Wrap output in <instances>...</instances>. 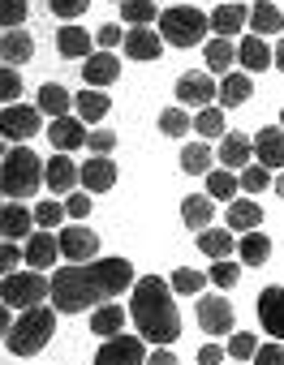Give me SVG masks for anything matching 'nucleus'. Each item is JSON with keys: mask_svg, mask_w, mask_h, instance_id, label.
Masks as SVG:
<instances>
[{"mask_svg": "<svg viewBox=\"0 0 284 365\" xmlns=\"http://www.w3.org/2000/svg\"><path fill=\"white\" fill-rule=\"evenodd\" d=\"M133 262L129 258H95V262H69L52 271V305L61 314H86L108 301H116L125 288H133Z\"/></svg>", "mask_w": 284, "mask_h": 365, "instance_id": "1", "label": "nucleus"}, {"mask_svg": "<svg viewBox=\"0 0 284 365\" xmlns=\"http://www.w3.org/2000/svg\"><path fill=\"white\" fill-rule=\"evenodd\" d=\"M129 292H133L129 297V318H133L138 335L156 348H168L181 335V314H177V301H173V284L160 279V275H142Z\"/></svg>", "mask_w": 284, "mask_h": 365, "instance_id": "2", "label": "nucleus"}, {"mask_svg": "<svg viewBox=\"0 0 284 365\" xmlns=\"http://www.w3.org/2000/svg\"><path fill=\"white\" fill-rule=\"evenodd\" d=\"M44 172H48V163L31 146H9L5 163H0V190H5L9 202H26V198H35L48 185Z\"/></svg>", "mask_w": 284, "mask_h": 365, "instance_id": "3", "label": "nucleus"}, {"mask_svg": "<svg viewBox=\"0 0 284 365\" xmlns=\"http://www.w3.org/2000/svg\"><path fill=\"white\" fill-rule=\"evenodd\" d=\"M56 305H35V309H22L18 314V322L5 331V348L14 352V356H35V352H44L48 348V339H52V331H56Z\"/></svg>", "mask_w": 284, "mask_h": 365, "instance_id": "4", "label": "nucleus"}, {"mask_svg": "<svg viewBox=\"0 0 284 365\" xmlns=\"http://www.w3.org/2000/svg\"><path fill=\"white\" fill-rule=\"evenodd\" d=\"M207 31H211V18L198 14L194 5H173V9L160 14V35L173 48H194V43L207 39Z\"/></svg>", "mask_w": 284, "mask_h": 365, "instance_id": "5", "label": "nucleus"}, {"mask_svg": "<svg viewBox=\"0 0 284 365\" xmlns=\"http://www.w3.org/2000/svg\"><path fill=\"white\" fill-rule=\"evenodd\" d=\"M52 297V279L44 271H14L0 279V301L5 309H35Z\"/></svg>", "mask_w": 284, "mask_h": 365, "instance_id": "6", "label": "nucleus"}, {"mask_svg": "<svg viewBox=\"0 0 284 365\" xmlns=\"http://www.w3.org/2000/svg\"><path fill=\"white\" fill-rule=\"evenodd\" d=\"M147 339L142 335H112V339H103V348L95 352V365H147Z\"/></svg>", "mask_w": 284, "mask_h": 365, "instance_id": "7", "label": "nucleus"}, {"mask_svg": "<svg viewBox=\"0 0 284 365\" xmlns=\"http://www.w3.org/2000/svg\"><path fill=\"white\" fill-rule=\"evenodd\" d=\"M44 125V112L31 108V103H5V112H0V133H5V142H26L35 138Z\"/></svg>", "mask_w": 284, "mask_h": 365, "instance_id": "8", "label": "nucleus"}, {"mask_svg": "<svg viewBox=\"0 0 284 365\" xmlns=\"http://www.w3.org/2000/svg\"><path fill=\"white\" fill-rule=\"evenodd\" d=\"M198 327H203L207 335H233L237 314H233L228 297H220V292H203V297H198Z\"/></svg>", "mask_w": 284, "mask_h": 365, "instance_id": "9", "label": "nucleus"}, {"mask_svg": "<svg viewBox=\"0 0 284 365\" xmlns=\"http://www.w3.org/2000/svg\"><path fill=\"white\" fill-rule=\"evenodd\" d=\"M220 99V82L211 73H181L177 78V103L181 108H211Z\"/></svg>", "mask_w": 284, "mask_h": 365, "instance_id": "10", "label": "nucleus"}, {"mask_svg": "<svg viewBox=\"0 0 284 365\" xmlns=\"http://www.w3.org/2000/svg\"><path fill=\"white\" fill-rule=\"evenodd\" d=\"M56 237H61V258H69V262H95L99 237H95L86 224H65Z\"/></svg>", "mask_w": 284, "mask_h": 365, "instance_id": "11", "label": "nucleus"}, {"mask_svg": "<svg viewBox=\"0 0 284 365\" xmlns=\"http://www.w3.org/2000/svg\"><path fill=\"white\" fill-rule=\"evenodd\" d=\"M254 309H258V327H263L271 339L284 344V288H280V284L263 288L258 301H254Z\"/></svg>", "mask_w": 284, "mask_h": 365, "instance_id": "12", "label": "nucleus"}, {"mask_svg": "<svg viewBox=\"0 0 284 365\" xmlns=\"http://www.w3.org/2000/svg\"><path fill=\"white\" fill-rule=\"evenodd\" d=\"M44 180H48V190H52V198H69L78 185H82V168L69 159V155H52L48 159V172H44Z\"/></svg>", "mask_w": 284, "mask_h": 365, "instance_id": "13", "label": "nucleus"}, {"mask_svg": "<svg viewBox=\"0 0 284 365\" xmlns=\"http://www.w3.org/2000/svg\"><path fill=\"white\" fill-rule=\"evenodd\" d=\"M121 48H125L129 61H160L164 56V35H156L151 26H129Z\"/></svg>", "mask_w": 284, "mask_h": 365, "instance_id": "14", "label": "nucleus"}, {"mask_svg": "<svg viewBox=\"0 0 284 365\" xmlns=\"http://www.w3.org/2000/svg\"><path fill=\"white\" fill-rule=\"evenodd\" d=\"M215 159H220V168H233V172L250 168V163H254V138H245V133L228 129V133L220 138V150H215Z\"/></svg>", "mask_w": 284, "mask_h": 365, "instance_id": "15", "label": "nucleus"}, {"mask_svg": "<svg viewBox=\"0 0 284 365\" xmlns=\"http://www.w3.org/2000/svg\"><path fill=\"white\" fill-rule=\"evenodd\" d=\"M22 250H26V267L31 271H52V262L61 258V237L48 232V228H35V237Z\"/></svg>", "mask_w": 284, "mask_h": 365, "instance_id": "16", "label": "nucleus"}, {"mask_svg": "<svg viewBox=\"0 0 284 365\" xmlns=\"http://www.w3.org/2000/svg\"><path fill=\"white\" fill-rule=\"evenodd\" d=\"M35 211L22 207V202H5V211H0V232H5V241H31L35 237Z\"/></svg>", "mask_w": 284, "mask_h": 365, "instance_id": "17", "label": "nucleus"}, {"mask_svg": "<svg viewBox=\"0 0 284 365\" xmlns=\"http://www.w3.org/2000/svg\"><path fill=\"white\" fill-rule=\"evenodd\" d=\"M48 138H52V146L61 150V155H69V150H78V146H86V120L82 116H56L52 120V129H48Z\"/></svg>", "mask_w": 284, "mask_h": 365, "instance_id": "18", "label": "nucleus"}, {"mask_svg": "<svg viewBox=\"0 0 284 365\" xmlns=\"http://www.w3.org/2000/svg\"><path fill=\"white\" fill-rule=\"evenodd\" d=\"M112 185H116V163L108 155H91L82 163V190L86 194H108Z\"/></svg>", "mask_w": 284, "mask_h": 365, "instance_id": "19", "label": "nucleus"}, {"mask_svg": "<svg viewBox=\"0 0 284 365\" xmlns=\"http://www.w3.org/2000/svg\"><path fill=\"white\" fill-rule=\"evenodd\" d=\"M116 78H121L116 52H95V56H86V65H82V82H86V86L103 91V86H112Z\"/></svg>", "mask_w": 284, "mask_h": 365, "instance_id": "20", "label": "nucleus"}, {"mask_svg": "<svg viewBox=\"0 0 284 365\" xmlns=\"http://www.w3.org/2000/svg\"><path fill=\"white\" fill-rule=\"evenodd\" d=\"M237 61H241V69H245V73H263V69H271V65H275V48H267V39H263V35H250V39H241V43H237Z\"/></svg>", "mask_w": 284, "mask_h": 365, "instance_id": "21", "label": "nucleus"}, {"mask_svg": "<svg viewBox=\"0 0 284 365\" xmlns=\"http://www.w3.org/2000/svg\"><path fill=\"white\" fill-rule=\"evenodd\" d=\"M91 43H95V39H91L82 26H73V22H65V26L56 31V52H61L65 61H86V56H95Z\"/></svg>", "mask_w": 284, "mask_h": 365, "instance_id": "22", "label": "nucleus"}, {"mask_svg": "<svg viewBox=\"0 0 284 365\" xmlns=\"http://www.w3.org/2000/svg\"><path fill=\"white\" fill-rule=\"evenodd\" d=\"M258 224H263V207H258L254 198H233V202H228L224 228H233V232H254Z\"/></svg>", "mask_w": 284, "mask_h": 365, "instance_id": "23", "label": "nucleus"}, {"mask_svg": "<svg viewBox=\"0 0 284 365\" xmlns=\"http://www.w3.org/2000/svg\"><path fill=\"white\" fill-rule=\"evenodd\" d=\"M254 155H258L263 168H284V129H280V125L258 129V138H254Z\"/></svg>", "mask_w": 284, "mask_h": 365, "instance_id": "24", "label": "nucleus"}, {"mask_svg": "<svg viewBox=\"0 0 284 365\" xmlns=\"http://www.w3.org/2000/svg\"><path fill=\"white\" fill-rule=\"evenodd\" d=\"M181 220H186V228H194V232L211 228V220H215V198H211V194H190V198L181 202Z\"/></svg>", "mask_w": 284, "mask_h": 365, "instance_id": "25", "label": "nucleus"}, {"mask_svg": "<svg viewBox=\"0 0 284 365\" xmlns=\"http://www.w3.org/2000/svg\"><path fill=\"white\" fill-rule=\"evenodd\" d=\"M241 26H250V9H245V5H220V9L211 14V31H215L220 39L241 35Z\"/></svg>", "mask_w": 284, "mask_h": 365, "instance_id": "26", "label": "nucleus"}, {"mask_svg": "<svg viewBox=\"0 0 284 365\" xmlns=\"http://www.w3.org/2000/svg\"><path fill=\"white\" fill-rule=\"evenodd\" d=\"M250 95H254V82H250V73L241 69V73H224V82H220V99H215V103L228 112V108H241Z\"/></svg>", "mask_w": 284, "mask_h": 365, "instance_id": "27", "label": "nucleus"}, {"mask_svg": "<svg viewBox=\"0 0 284 365\" xmlns=\"http://www.w3.org/2000/svg\"><path fill=\"white\" fill-rule=\"evenodd\" d=\"M198 250H203L211 262H220V258H233V254H237L233 228H203V232H198Z\"/></svg>", "mask_w": 284, "mask_h": 365, "instance_id": "28", "label": "nucleus"}, {"mask_svg": "<svg viewBox=\"0 0 284 365\" xmlns=\"http://www.w3.org/2000/svg\"><path fill=\"white\" fill-rule=\"evenodd\" d=\"M0 56H5V65H26L31 56H35V39L18 26V31H5V39H0Z\"/></svg>", "mask_w": 284, "mask_h": 365, "instance_id": "29", "label": "nucleus"}, {"mask_svg": "<svg viewBox=\"0 0 284 365\" xmlns=\"http://www.w3.org/2000/svg\"><path fill=\"white\" fill-rule=\"evenodd\" d=\"M108 108H112V99H108L103 91H95V86H86V91H78V95H73V112H78L86 125L103 120V116H108Z\"/></svg>", "mask_w": 284, "mask_h": 365, "instance_id": "30", "label": "nucleus"}, {"mask_svg": "<svg viewBox=\"0 0 284 365\" xmlns=\"http://www.w3.org/2000/svg\"><path fill=\"white\" fill-rule=\"evenodd\" d=\"M207 194H211L215 202H233V198L241 194V176H237L233 168H211V172H207Z\"/></svg>", "mask_w": 284, "mask_h": 365, "instance_id": "31", "label": "nucleus"}, {"mask_svg": "<svg viewBox=\"0 0 284 365\" xmlns=\"http://www.w3.org/2000/svg\"><path fill=\"white\" fill-rule=\"evenodd\" d=\"M35 108H39L44 116H52V120H56V116H69L73 95H69L65 86H56V82H44V86H39V103H35Z\"/></svg>", "mask_w": 284, "mask_h": 365, "instance_id": "32", "label": "nucleus"}, {"mask_svg": "<svg viewBox=\"0 0 284 365\" xmlns=\"http://www.w3.org/2000/svg\"><path fill=\"white\" fill-rule=\"evenodd\" d=\"M211 168H215V150H211L207 142H186V146H181V172L207 176Z\"/></svg>", "mask_w": 284, "mask_h": 365, "instance_id": "33", "label": "nucleus"}, {"mask_svg": "<svg viewBox=\"0 0 284 365\" xmlns=\"http://www.w3.org/2000/svg\"><path fill=\"white\" fill-rule=\"evenodd\" d=\"M125 318H129V309H121L116 301H108V305H99V309L91 314V331L103 335V339H112V335H121Z\"/></svg>", "mask_w": 284, "mask_h": 365, "instance_id": "34", "label": "nucleus"}, {"mask_svg": "<svg viewBox=\"0 0 284 365\" xmlns=\"http://www.w3.org/2000/svg\"><path fill=\"white\" fill-rule=\"evenodd\" d=\"M250 31L254 35H284V14L271 5V0H258L250 9Z\"/></svg>", "mask_w": 284, "mask_h": 365, "instance_id": "35", "label": "nucleus"}, {"mask_svg": "<svg viewBox=\"0 0 284 365\" xmlns=\"http://www.w3.org/2000/svg\"><path fill=\"white\" fill-rule=\"evenodd\" d=\"M203 56H207V73H228V69H233V61H237V43L215 35V39H207Z\"/></svg>", "mask_w": 284, "mask_h": 365, "instance_id": "36", "label": "nucleus"}, {"mask_svg": "<svg viewBox=\"0 0 284 365\" xmlns=\"http://www.w3.org/2000/svg\"><path fill=\"white\" fill-rule=\"evenodd\" d=\"M237 254H241V262H245V267H263V262L271 258V237H263L258 228H254V232H241Z\"/></svg>", "mask_w": 284, "mask_h": 365, "instance_id": "37", "label": "nucleus"}, {"mask_svg": "<svg viewBox=\"0 0 284 365\" xmlns=\"http://www.w3.org/2000/svg\"><path fill=\"white\" fill-rule=\"evenodd\" d=\"M168 284H173V292H181V297H198V292L211 284V275H203V271H194V267H181V271L168 275Z\"/></svg>", "mask_w": 284, "mask_h": 365, "instance_id": "38", "label": "nucleus"}, {"mask_svg": "<svg viewBox=\"0 0 284 365\" xmlns=\"http://www.w3.org/2000/svg\"><path fill=\"white\" fill-rule=\"evenodd\" d=\"M121 18L129 26H151L160 14H156V0H121Z\"/></svg>", "mask_w": 284, "mask_h": 365, "instance_id": "39", "label": "nucleus"}, {"mask_svg": "<svg viewBox=\"0 0 284 365\" xmlns=\"http://www.w3.org/2000/svg\"><path fill=\"white\" fill-rule=\"evenodd\" d=\"M194 129L203 133V138H224L228 129H224V108H198V116H194Z\"/></svg>", "mask_w": 284, "mask_h": 365, "instance_id": "40", "label": "nucleus"}, {"mask_svg": "<svg viewBox=\"0 0 284 365\" xmlns=\"http://www.w3.org/2000/svg\"><path fill=\"white\" fill-rule=\"evenodd\" d=\"M271 180H275L271 168H263L258 159H254L250 168H241V190H245V194H263V190H271Z\"/></svg>", "mask_w": 284, "mask_h": 365, "instance_id": "41", "label": "nucleus"}, {"mask_svg": "<svg viewBox=\"0 0 284 365\" xmlns=\"http://www.w3.org/2000/svg\"><path fill=\"white\" fill-rule=\"evenodd\" d=\"M65 220H69V211H65V202H56V198H44V202L35 207V224H39V228H48V232H52V228H61Z\"/></svg>", "mask_w": 284, "mask_h": 365, "instance_id": "42", "label": "nucleus"}, {"mask_svg": "<svg viewBox=\"0 0 284 365\" xmlns=\"http://www.w3.org/2000/svg\"><path fill=\"white\" fill-rule=\"evenodd\" d=\"M190 125H194V120H190L186 108H164V112H160V129H164L168 138H186Z\"/></svg>", "mask_w": 284, "mask_h": 365, "instance_id": "43", "label": "nucleus"}, {"mask_svg": "<svg viewBox=\"0 0 284 365\" xmlns=\"http://www.w3.org/2000/svg\"><path fill=\"white\" fill-rule=\"evenodd\" d=\"M254 352H258V335H250V331H233L228 335V356L233 361H254Z\"/></svg>", "mask_w": 284, "mask_h": 365, "instance_id": "44", "label": "nucleus"}, {"mask_svg": "<svg viewBox=\"0 0 284 365\" xmlns=\"http://www.w3.org/2000/svg\"><path fill=\"white\" fill-rule=\"evenodd\" d=\"M207 275H211V284H215V288H233V284L241 279V267H237L233 258H220V262H211V271H207Z\"/></svg>", "mask_w": 284, "mask_h": 365, "instance_id": "45", "label": "nucleus"}, {"mask_svg": "<svg viewBox=\"0 0 284 365\" xmlns=\"http://www.w3.org/2000/svg\"><path fill=\"white\" fill-rule=\"evenodd\" d=\"M0 22L5 31H18L26 22V0H0Z\"/></svg>", "mask_w": 284, "mask_h": 365, "instance_id": "46", "label": "nucleus"}, {"mask_svg": "<svg viewBox=\"0 0 284 365\" xmlns=\"http://www.w3.org/2000/svg\"><path fill=\"white\" fill-rule=\"evenodd\" d=\"M18 95H22V78H18L14 65H5V69H0V99H5V103H18Z\"/></svg>", "mask_w": 284, "mask_h": 365, "instance_id": "47", "label": "nucleus"}, {"mask_svg": "<svg viewBox=\"0 0 284 365\" xmlns=\"http://www.w3.org/2000/svg\"><path fill=\"white\" fill-rule=\"evenodd\" d=\"M65 211H69L73 224H82V220L91 215V194H86V190H73V194L65 198Z\"/></svg>", "mask_w": 284, "mask_h": 365, "instance_id": "48", "label": "nucleus"}, {"mask_svg": "<svg viewBox=\"0 0 284 365\" xmlns=\"http://www.w3.org/2000/svg\"><path fill=\"white\" fill-rule=\"evenodd\" d=\"M86 5H91V0H48V9H52L56 18H65V22L82 18V14H86Z\"/></svg>", "mask_w": 284, "mask_h": 365, "instance_id": "49", "label": "nucleus"}, {"mask_svg": "<svg viewBox=\"0 0 284 365\" xmlns=\"http://www.w3.org/2000/svg\"><path fill=\"white\" fill-rule=\"evenodd\" d=\"M18 258L26 262V250H18V241H5V245H0V275H14V271H18Z\"/></svg>", "mask_w": 284, "mask_h": 365, "instance_id": "50", "label": "nucleus"}, {"mask_svg": "<svg viewBox=\"0 0 284 365\" xmlns=\"http://www.w3.org/2000/svg\"><path fill=\"white\" fill-rule=\"evenodd\" d=\"M254 365H284V344H280V339H271V344H258V352H254Z\"/></svg>", "mask_w": 284, "mask_h": 365, "instance_id": "51", "label": "nucleus"}, {"mask_svg": "<svg viewBox=\"0 0 284 365\" xmlns=\"http://www.w3.org/2000/svg\"><path fill=\"white\" fill-rule=\"evenodd\" d=\"M86 146H91L95 155H112V146H116V133H112V129H91Z\"/></svg>", "mask_w": 284, "mask_h": 365, "instance_id": "52", "label": "nucleus"}, {"mask_svg": "<svg viewBox=\"0 0 284 365\" xmlns=\"http://www.w3.org/2000/svg\"><path fill=\"white\" fill-rule=\"evenodd\" d=\"M95 43H99L103 52H112L116 43H125V35H121V26H116V22H108V26H99V31H95Z\"/></svg>", "mask_w": 284, "mask_h": 365, "instance_id": "53", "label": "nucleus"}, {"mask_svg": "<svg viewBox=\"0 0 284 365\" xmlns=\"http://www.w3.org/2000/svg\"><path fill=\"white\" fill-rule=\"evenodd\" d=\"M224 344H207V348H198V365H224Z\"/></svg>", "mask_w": 284, "mask_h": 365, "instance_id": "54", "label": "nucleus"}, {"mask_svg": "<svg viewBox=\"0 0 284 365\" xmlns=\"http://www.w3.org/2000/svg\"><path fill=\"white\" fill-rule=\"evenodd\" d=\"M147 365H181V361H177V356H173L168 348H156V352L147 356Z\"/></svg>", "mask_w": 284, "mask_h": 365, "instance_id": "55", "label": "nucleus"}, {"mask_svg": "<svg viewBox=\"0 0 284 365\" xmlns=\"http://www.w3.org/2000/svg\"><path fill=\"white\" fill-rule=\"evenodd\" d=\"M275 69H280V73H284V39H280V43H275Z\"/></svg>", "mask_w": 284, "mask_h": 365, "instance_id": "56", "label": "nucleus"}, {"mask_svg": "<svg viewBox=\"0 0 284 365\" xmlns=\"http://www.w3.org/2000/svg\"><path fill=\"white\" fill-rule=\"evenodd\" d=\"M271 190H275V194H280V198H284V172H280V176H275V180H271Z\"/></svg>", "mask_w": 284, "mask_h": 365, "instance_id": "57", "label": "nucleus"}, {"mask_svg": "<svg viewBox=\"0 0 284 365\" xmlns=\"http://www.w3.org/2000/svg\"><path fill=\"white\" fill-rule=\"evenodd\" d=\"M280 129H284V108H280Z\"/></svg>", "mask_w": 284, "mask_h": 365, "instance_id": "58", "label": "nucleus"}, {"mask_svg": "<svg viewBox=\"0 0 284 365\" xmlns=\"http://www.w3.org/2000/svg\"><path fill=\"white\" fill-rule=\"evenodd\" d=\"M233 365H245V361H233Z\"/></svg>", "mask_w": 284, "mask_h": 365, "instance_id": "59", "label": "nucleus"}, {"mask_svg": "<svg viewBox=\"0 0 284 365\" xmlns=\"http://www.w3.org/2000/svg\"><path fill=\"white\" fill-rule=\"evenodd\" d=\"M181 5H186V0H181Z\"/></svg>", "mask_w": 284, "mask_h": 365, "instance_id": "60", "label": "nucleus"}]
</instances>
